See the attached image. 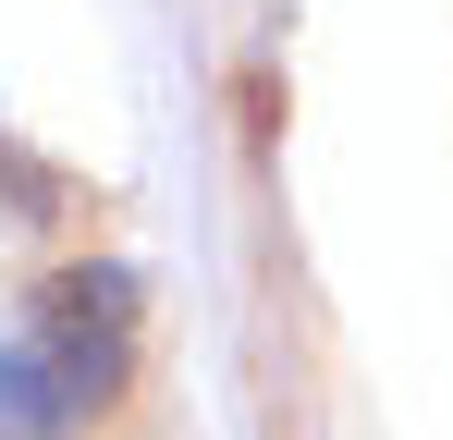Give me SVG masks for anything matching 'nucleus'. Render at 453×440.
<instances>
[{
  "label": "nucleus",
  "instance_id": "f257e3e1",
  "mask_svg": "<svg viewBox=\"0 0 453 440\" xmlns=\"http://www.w3.org/2000/svg\"><path fill=\"white\" fill-rule=\"evenodd\" d=\"M135 379V282L62 269L0 318V440H74Z\"/></svg>",
  "mask_w": 453,
  "mask_h": 440
}]
</instances>
